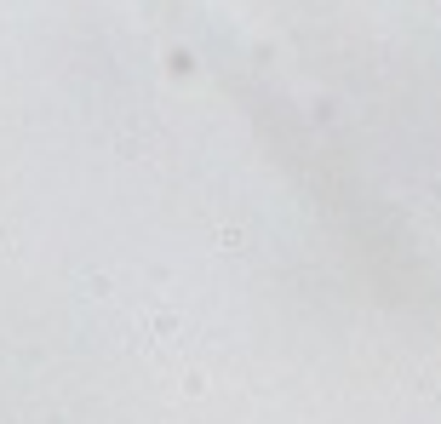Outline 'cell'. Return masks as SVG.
Returning <instances> with one entry per match:
<instances>
[{
  "instance_id": "obj_2",
  "label": "cell",
  "mask_w": 441,
  "mask_h": 424,
  "mask_svg": "<svg viewBox=\"0 0 441 424\" xmlns=\"http://www.w3.org/2000/svg\"><path fill=\"white\" fill-rule=\"evenodd\" d=\"M172 75H195V52H172Z\"/></svg>"
},
{
  "instance_id": "obj_3",
  "label": "cell",
  "mask_w": 441,
  "mask_h": 424,
  "mask_svg": "<svg viewBox=\"0 0 441 424\" xmlns=\"http://www.w3.org/2000/svg\"><path fill=\"white\" fill-rule=\"evenodd\" d=\"M0 252H12V230H6V224H0Z\"/></svg>"
},
{
  "instance_id": "obj_1",
  "label": "cell",
  "mask_w": 441,
  "mask_h": 424,
  "mask_svg": "<svg viewBox=\"0 0 441 424\" xmlns=\"http://www.w3.org/2000/svg\"><path fill=\"white\" fill-rule=\"evenodd\" d=\"M218 247L224 252H247V235H241V230H218Z\"/></svg>"
}]
</instances>
